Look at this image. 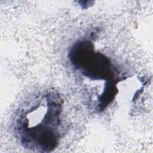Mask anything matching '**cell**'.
<instances>
[{"mask_svg": "<svg viewBox=\"0 0 153 153\" xmlns=\"http://www.w3.org/2000/svg\"><path fill=\"white\" fill-rule=\"evenodd\" d=\"M63 102L54 91H45L25 103L14 120V133L25 149L50 152L58 146Z\"/></svg>", "mask_w": 153, "mask_h": 153, "instance_id": "1", "label": "cell"}, {"mask_svg": "<svg viewBox=\"0 0 153 153\" xmlns=\"http://www.w3.org/2000/svg\"><path fill=\"white\" fill-rule=\"evenodd\" d=\"M68 57L73 69L88 81L103 82L106 87L117 89L116 85L120 80L118 69L90 41L82 39L74 44Z\"/></svg>", "mask_w": 153, "mask_h": 153, "instance_id": "2", "label": "cell"}]
</instances>
